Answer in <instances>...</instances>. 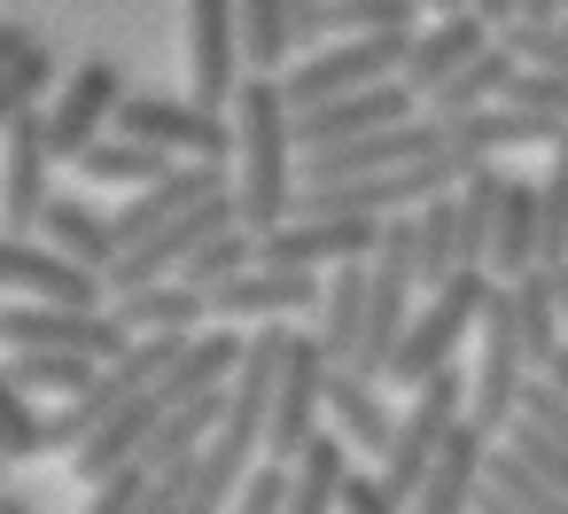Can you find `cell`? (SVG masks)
<instances>
[{"mask_svg": "<svg viewBox=\"0 0 568 514\" xmlns=\"http://www.w3.org/2000/svg\"><path fill=\"white\" fill-rule=\"evenodd\" d=\"M327 429H335L351 452H366L374 467H382L389 444H397V413L382 405V382L358 374V366H335V382H327Z\"/></svg>", "mask_w": 568, "mask_h": 514, "instance_id": "cell-20", "label": "cell"}, {"mask_svg": "<svg viewBox=\"0 0 568 514\" xmlns=\"http://www.w3.org/2000/svg\"><path fill=\"white\" fill-rule=\"evenodd\" d=\"M0 281L24 304H87V312H102V289H110V273H94V265L63 258L55 242H32V234L0 242Z\"/></svg>", "mask_w": 568, "mask_h": 514, "instance_id": "cell-14", "label": "cell"}, {"mask_svg": "<svg viewBox=\"0 0 568 514\" xmlns=\"http://www.w3.org/2000/svg\"><path fill=\"white\" fill-rule=\"evenodd\" d=\"M343 491H351V444L335 429H320L288 460V514H343Z\"/></svg>", "mask_w": 568, "mask_h": 514, "instance_id": "cell-27", "label": "cell"}, {"mask_svg": "<svg viewBox=\"0 0 568 514\" xmlns=\"http://www.w3.org/2000/svg\"><path fill=\"white\" fill-rule=\"evenodd\" d=\"M118 133L164 149L172 164H234V118H219L203 102H180V94H125Z\"/></svg>", "mask_w": 568, "mask_h": 514, "instance_id": "cell-5", "label": "cell"}, {"mask_svg": "<svg viewBox=\"0 0 568 514\" xmlns=\"http://www.w3.org/2000/svg\"><path fill=\"white\" fill-rule=\"evenodd\" d=\"M32 48H40V40H32L24 24H0V71H9L17 56H32Z\"/></svg>", "mask_w": 568, "mask_h": 514, "instance_id": "cell-47", "label": "cell"}, {"mask_svg": "<svg viewBox=\"0 0 568 514\" xmlns=\"http://www.w3.org/2000/svg\"><path fill=\"white\" fill-rule=\"evenodd\" d=\"M40 242H55L63 258H79V265H94V273H110V265L125 258L118 211H94V203H79V195H55V203H48V219H40Z\"/></svg>", "mask_w": 568, "mask_h": 514, "instance_id": "cell-24", "label": "cell"}, {"mask_svg": "<svg viewBox=\"0 0 568 514\" xmlns=\"http://www.w3.org/2000/svg\"><path fill=\"white\" fill-rule=\"evenodd\" d=\"M413 226H420V289L436 296L452 273H467V265H459V188L436 195V203H420Z\"/></svg>", "mask_w": 568, "mask_h": 514, "instance_id": "cell-33", "label": "cell"}, {"mask_svg": "<svg viewBox=\"0 0 568 514\" xmlns=\"http://www.w3.org/2000/svg\"><path fill=\"white\" fill-rule=\"evenodd\" d=\"M521 390H529V351H521V320H514V281L490 289L483 320H475V366H467V421L506 436L521 421Z\"/></svg>", "mask_w": 568, "mask_h": 514, "instance_id": "cell-2", "label": "cell"}, {"mask_svg": "<svg viewBox=\"0 0 568 514\" xmlns=\"http://www.w3.org/2000/svg\"><path fill=\"white\" fill-rule=\"evenodd\" d=\"M0 514H32V498H0Z\"/></svg>", "mask_w": 568, "mask_h": 514, "instance_id": "cell-51", "label": "cell"}, {"mask_svg": "<svg viewBox=\"0 0 568 514\" xmlns=\"http://www.w3.org/2000/svg\"><path fill=\"white\" fill-rule=\"evenodd\" d=\"M413 110H420V94H413L405 79H382V87L343 94V102L304 110V118H296V141H304V157H320V149H343V141H366V133H389V125H405Z\"/></svg>", "mask_w": 568, "mask_h": 514, "instance_id": "cell-15", "label": "cell"}, {"mask_svg": "<svg viewBox=\"0 0 568 514\" xmlns=\"http://www.w3.org/2000/svg\"><path fill=\"white\" fill-rule=\"evenodd\" d=\"M467 17H483L490 32H506L514 24V0H467Z\"/></svg>", "mask_w": 568, "mask_h": 514, "instance_id": "cell-48", "label": "cell"}, {"mask_svg": "<svg viewBox=\"0 0 568 514\" xmlns=\"http://www.w3.org/2000/svg\"><path fill=\"white\" fill-rule=\"evenodd\" d=\"M55 141H48V118L40 110H9V141H0V219H9V234H40L48 219V172H55Z\"/></svg>", "mask_w": 568, "mask_h": 514, "instance_id": "cell-10", "label": "cell"}, {"mask_svg": "<svg viewBox=\"0 0 568 514\" xmlns=\"http://www.w3.org/2000/svg\"><path fill=\"white\" fill-rule=\"evenodd\" d=\"M164 172H172V157L149 149V141H133V133H102V141L79 157V180H87V188H156Z\"/></svg>", "mask_w": 568, "mask_h": 514, "instance_id": "cell-31", "label": "cell"}, {"mask_svg": "<svg viewBox=\"0 0 568 514\" xmlns=\"http://www.w3.org/2000/svg\"><path fill=\"white\" fill-rule=\"evenodd\" d=\"M343 514H413V498H405V491H389V475L374 467V475H351Z\"/></svg>", "mask_w": 568, "mask_h": 514, "instance_id": "cell-45", "label": "cell"}, {"mask_svg": "<svg viewBox=\"0 0 568 514\" xmlns=\"http://www.w3.org/2000/svg\"><path fill=\"white\" fill-rule=\"evenodd\" d=\"M164 413H172V405H164V397L149 390L141 405H125L118 421H102V429H94V436H87V444L71 452V475H79L87 491H94V483H110L118 467H133V460L149 452V436L164 429Z\"/></svg>", "mask_w": 568, "mask_h": 514, "instance_id": "cell-21", "label": "cell"}, {"mask_svg": "<svg viewBox=\"0 0 568 514\" xmlns=\"http://www.w3.org/2000/svg\"><path fill=\"white\" fill-rule=\"evenodd\" d=\"M560 141H568V118H545L521 102H490V110L444 125V149H459L467 164H490L498 149H560Z\"/></svg>", "mask_w": 568, "mask_h": 514, "instance_id": "cell-17", "label": "cell"}, {"mask_svg": "<svg viewBox=\"0 0 568 514\" xmlns=\"http://www.w3.org/2000/svg\"><path fill=\"white\" fill-rule=\"evenodd\" d=\"M55 444V413L32 405V390H9V436H0V452L9 460H40Z\"/></svg>", "mask_w": 568, "mask_h": 514, "instance_id": "cell-39", "label": "cell"}, {"mask_svg": "<svg viewBox=\"0 0 568 514\" xmlns=\"http://www.w3.org/2000/svg\"><path fill=\"white\" fill-rule=\"evenodd\" d=\"M521 421H529V429H545L552 444H568V397H560V382H552V374H537V382L521 390Z\"/></svg>", "mask_w": 568, "mask_h": 514, "instance_id": "cell-42", "label": "cell"}, {"mask_svg": "<svg viewBox=\"0 0 568 514\" xmlns=\"http://www.w3.org/2000/svg\"><path fill=\"white\" fill-rule=\"evenodd\" d=\"M483 475H490V429L459 421V429L444 436V452H436L428 483L413 491V514H475V498H483Z\"/></svg>", "mask_w": 568, "mask_h": 514, "instance_id": "cell-19", "label": "cell"}, {"mask_svg": "<svg viewBox=\"0 0 568 514\" xmlns=\"http://www.w3.org/2000/svg\"><path fill=\"white\" fill-rule=\"evenodd\" d=\"M149 506V467L133 460V467H118L110 483H94V498H87V514H141Z\"/></svg>", "mask_w": 568, "mask_h": 514, "instance_id": "cell-43", "label": "cell"}, {"mask_svg": "<svg viewBox=\"0 0 568 514\" xmlns=\"http://www.w3.org/2000/svg\"><path fill=\"white\" fill-rule=\"evenodd\" d=\"M490 40H498V32H490L483 17H467V9H459V17H436V24H420V32H413V48H405V71H397V79L428 102V94H436V87H452V79H459Z\"/></svg>", "mask_w": 568, "mask_h": 514, "instance_id": "cell-18", "label": "cell"}, {"mask_svg": "<svg viewBox=\"0 0 568 514\" xmlns=\"http://www.w3.org/2000/svg\"><path fill=\"white\" fill-rule=\"evenodd\" d=\"M506 444H514V452H521L552 491H568V444H552V436H545V429H529V421H514V429H506Z\"/></svg>", "mask_w": 568, "mask_h": 514, "instance_id": "cell-40", "label": "cell"}, {"mask_svg": "<svg viewBox=\"0 0 568 514\" xmlns=\"http://www.w3.org/2000/svg\"><path fill=\"white\" fill-rule=\"evenodd\" d=\"M94 374H102V366H94V359H71V351H9V366H0V382H9V390H32V397L55 390L63 405H71Z\"/></svg>", "mask_w": 568, "mask_h": 514, "instance_id": "cell-34", "label": "cell"}, {"mask_svg": "<svg viewBox=\"0 0 568 514\" xmlns=\"http://www.w3.org/2000/svg\"><path fill=\"white\" fill-rule=\"evenodd\" d=\"M514 320H521V351H529V374H545L568 343V320H560V273L537 265L514 281Z\"/></svg>", "mask_w": 568, "mask_h": 514, "instance_id": "cell-30", "label": "cell"}, {"mask_svg": "<svg viewBox=\"0 0 568 514\" xmlns=\"http://www.w3.org/2000/svg\"><path fill=\"white\" fill-rule=\"evenodd\" d=\"M55 79H63V71H55V56H48V48L17 56L9 71H0V118H9V110H40V94H48Z\"/></svg>", "mask_w": 568, "mask_h": 514, "instance_id": "cell-38", "label": "cell"}, {"mask_svg": "<svg viewBox=\"0 0 568 514\" xmlns=\"http://www.w3.org/2000/svg\"><path fill=\"white\" fill-rule=\"evenodd\" d=\"M490 289H498V273H490V265L452 273V281H444V289H436V296L413 312V327H405V343H397V359H389V374H382V382H405V390L436 382V374L452 366V351L467 343V327L483 320Z\"/></svg>", "mask_w": 568, "mask_h": 514, "instance_id": "cell-3", "label": "cell"}, {"mask_svg": "<svg viewBox=\"0 0 568 514\" xmlns=\"http://www.w3.org/2000/svg\"><path fill=\"white\" fill-rule=\"evenodd\" d=\"M219 421H226V390H211V397H187V405H172V413H164V429L149 436L141 467H149V475H180V467H203V444L219 436Z\"/></svg>", "mask_w": 568, "mask_h": 514, "instance_id": "cell-26", "label": "cell"}, {"mask_svg": "<svg viewBox=\"0 0 568 514\" xmlns=\"http://www.w3.org/2000/svg\"><path fill=\"white\" fill-rule=\"evenodd\" d=\"M467 421V374L459 366H444L436 382H420L413 390V413L397 421V444H389V460H382V475H389V491H420L428 483V467H436V452H444V436Z\"/></svg>", "mask_w": 568, "mask_h": 514, "instance_id": "cell-7", "label": "cell"}, {"mask_svg": "<svg viewBox=\"0 0 568 514\" xmlns=\"http://www.w3.org/2000/svg\"><path fill=\"white\" fill-rule=\"evenodd\" d=\"M242 359H250V335H234V327H203L187 351H180V366L156 382V397L164 405H187V397H211V390H234V374H242Z\"/></svg>", "mask_w": 568, "mask_h": 514, "instance_id": "cell-23", "label": "cell"}, {"mask_svg": "<svg viewBox=\"0 0 568 514\" xmlns=\"http://www.w3.org/2000/svg\"><path fill=\"white\" fill-rule=\"evenodd\" d=\"M351 32H420V0H327L304 48H327Z\"/></svg>", "mask_w": 568, "mask_h": 514, "instance_id": "cell-32", "label": "cell"}, {"mask_svg": "<svg viewBox=\"0 0 568 514\" xmlns=\"http://www.w3.org/2000/svg\"><path fill=\"white\" fill-rule=\"evenodd\" d=\"M327 382H335V359L320 351V335H288V366H281V390H273V421H265V452L273 460H296L320 436Z\"/></svg>", "mask_w": 568, "mask_h": 514, "instance_id": "cell-12", "label": "cell"}, {"mask_svg": "<svg viewBox=\"0 0 568 514\" xmlns=\"http://www.w3.org/2000/svg\"><path fill=\"white\" fill-rule=\"evenodd\" d=\"M242 48H250V71H281L288 48H296V0H242Z\"/></svg>", "mask_w": 568, "mask_h": 514, "instance_id": "cell-36", "label": "cell"}, {"mask_svg": "<svg viewBox=\"0 0 568 514\" xmlns=\"http://www.w3.org/2000/svg\"><path fill=\"white\" fill-rule=\"evenodd\" d=\"M382 226H389V219H327V211H296L288 226L257 234V265H296V273L358 265V258L382 250Z\"/></svg>", "mask_w": 568, "mask_h": 514, "instance_id": "cell-11", "label": "cell"}, {"mask_svg": "<svg viewBox=\"0 0 568 514\" xmlns=\"http://www.w3.org/2000/svg\"><path fill=\"white\" fill-rule=\"evenodd\" d=\"M568 0H514V24H560Z\"/></svg>", "mask_w": 568, "mask_h": 514, "instance_id": "cell-46", "label": "cell"}, {"mask_svg": "<svg viewBox=\"0 0 568 514\" xmlns=\"http://www.w3.org/2000/svg\"><path fill=\"white\" fill-rule=\"evenodd\" d=\"M537 258H545V195H537V180L506 172V188H498V234H490V273L521 281V273H537Z\"/></svg>", "mask_w": 568, "mask_h": 514, "instance_id": "cell-22", "label": "cell"}, {"mask_svg": "<svg viewBox=\"0 0 568 514\" xmlns=\"http://www.w3.org/2000/svg\"><path fill=\"white\" fill-rule=\"evenodd\" d=\"M545 374H552V382H560V397H568V343H560V359H552Z\"/></svg>", "mask_w": 568, "mask_h": 514, "instance_id": "cell-49", "label": "cell"}, {"mask_svg": "<svg viewBox=\"0 0 568 514\" xmlns=\"http://www.w3.org/2000/svg\"><path fill=\"white\" fill-rule=\"evenodd\" d=\"M320 296H327V281H312V273H296V265H250L242 281L211 289V320L281 327V320H296V312H320Z\"/></svg>", "mask_w": 568, "mask_h": 514, "instance_id": "cell-16", "label": "cell"}, {"mask_svg": "<svg viewBox=\"0 0 568 514\" xmlns=\"http://www.w3.org/2000/svg\"><path fill=\"white\" fill-rule=\"evenodd\" d=\"M125 335H195V320H211V296L195 281H149L133 296H118Z\"/></svg>", "mask_w": 568, "mask_h": 514, "instance_id": "cell-29", "label": "cell"}, {"mask_svg": "<svg viewBox=\"0 0 568 514\" xmlns=\"http://www.w3.org/2000/svg\"><path fill=\"white\" fill-rule=\"evenodd\" d=\"M234 211L250 234H273L296 219V172H288V149H296V110L281 94V79H250L234 94Z\"/></svg>", "mask_w": 568, "mask_h": 514, "instance_id": "cell-1", "label": "cell"}, {"mask_svg": "<svg viewBox=\"0 0 568 514\" xmlns=\"http://www.w3.org/2000/svg\"><path fill=\"white\" fill-rule=\"evenodd\" d=\"M405 48H413V32H351V40H327V48H312L296 71H281V94H288V110L304 118V110H320V102H343V94H358V87L397 79V71H405Z\"/></svg>", "mask_w": 568, "mask_h": 514, "instance_id": "cell-4", "label": "cell"}, {"mask_svg": "<svg viewBox=\"0 0 568 514\" xmlns=\"http://www.w3.org/2000/svg\"><path fill=\"white\" fill-rule=\"evenodd\" d=\"M498 188L506 172L483 164L475 180H459V265H490V234H498Z\"/></svg>", "mask_w": 568, "mask_h": 514, "instance_id": "cell-35", "label": "cell"}, {"mask_svg": "<svg viewBox=\"0 0 568 514\" xmlns=\"http://www.w3.org/2000/svg\"><path fill=\"white\" fill-rule=\"evenodd\" d=\"M514 79H521V56H514L506 40H490V48H483V56H475V63H467L452 87H436V94H428V118H436V125L475 118V110L506 102V94H514Z\"/></svg>", "mask_w": 568, "mask_h": 514, "instance_id": "cell-28", "label": "cell"}, {"mask_svg": "<svg viewBox=\"0 0 568 514\" xmlns=\"http://www.w3.org/2000/svg\"><path fill=\"white\" fill-rule=\"evenodd\" d=\"M250 265H257V234H250V226H226V234H211V242H203V250L187 258V273H180V281H195V289L211 296V289L242 281Z\"/></svg>", "mask_w": 568, "mask_h": 514, "instance_id": "cell-37", "label": "cell"}, {"mask_svg": "<svg viewBox=\"0 0 568 514\" xmlns=\"http://www.w3.org/2000/svg\"><path fill=\"white\" fill-rule=\"evenodd\" d=\"M180 32H187V87L203 110H234V94L250 87L242 79V0H180Z\"/></svg>", "mask_w": 568, "mask_h": 514, "instance_id": "cell-6", "label": "cell"}, {"mask_svg": "<svg viewBox=\"0 0 568 514\" xmlns=\"http://www.w3.org/2000/svg\"><path fill=\"white\" fill-rule=\"evenodd\" d=\"M444 157V125L436 118H405L389 133H366V141H343V149H320L304 157V188H335V180H374V172H413Z\"/></svg>", "mask_w": 568, "mask_h": 514, "instance_id": "cell-13", "label": "cell"}, {"mask_svg": "<svg viewBox=\"0 0 568 514\" xmlns=\"http://www.w3.org/2000/svg\"><path fill=\"white\" fill-rule=\"evenodd\" d=\"M366 289H374V258L358 265H335L327 273V296H320V351L335 366H358V343H366Z\"/></svg>", "mask_w": 568, "mask_h": 514, "instance_id": "cell-25", "label": "cell"}, {"mask_svg": "<svg viewBox=\"0 0 568 514\" xmlns=\"http://www.w3.org/2000/svg\"><path fill=\"white\" fill-rule=\"evenodd\" d=\"M420 9H436V17H459V9H467V0H420Z\"/></svg>", "mask_w": 568, "mask_h": 514, "instance_id": "cell-50", "label": "cell"}, {"mask_svg": "<svg viewBox=\"0 0 568 514\" xmlns=\"http://www.w3.org/2000/svg\"><path fill=\"white\" fill-rule=\"evenodd\" d=\"M506 102L545 110V118H568V71H529V63H521V79H514V94H506Z\"/></svg>", "mask_w": 568, "mask_h": 514, "instance_id": "cell-44", "label": "cell"}, {"mask_svg": "<svg viewBox=\"0 0 568 514\" xmlns=\"http://www.w3.org/2000/svg\"><path fill=\"white\" fill-rule=\"evenodd\" d=\"M226 514H288V460L250 467V483L234 491V506H226Z\"/></svg>", "mask_w": 568, "mask_h": 514, "instance_id": "cell-41", "label": "cell"}, {"mask_svg": "<svg viewBox=\"0 0 568 514\" xmlns=\"http://www.w3.org/2000/svg\"><path fill=\"white\" fill-rule=\"evenodd\" d=\"M0 343L9 351H71V359H94L110 366L133 335L118 312H87V304H9V320H0Z\"/></svg>", "mask_w": 568, "mask_h": 514, "instance_id": "cell-8", "label": "cell"}, {"mask_svg": "<svg viewBox=\"0 0 568 514\" xmlns=\"http://www.w3.org/2000/svg\"><path fill=\"white\" fill-rule=\"evenodd\" d=\"M118 110H125V71L110 56H87L79 71H63L55 87V110H48V141L63 164H79L102 133H118Z\"/></svg>", "mask_w": 568, "mask_h": 514, "instance_id": "cell-9", "label": "cell"}]
</instances>
